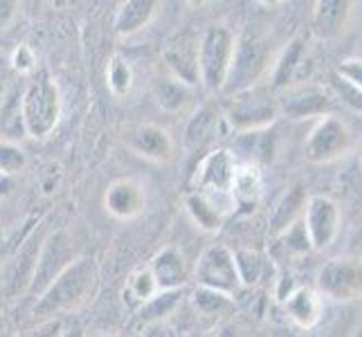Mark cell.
<instances>
[{
	"instance_id": "6da1fadb",
	"label": "cell",
	"mask_w": 362,
	"mask_h": 337,
	"mask_svg": "<svg viewBox=\"0 0 362 337\" xmlns=\"http://www.w3.org/2000/svg\"><path fill=\"white\" fill-rule=\"evenodd\" d=\"M21 124L32 140H45L61 119V93L57 81L43 70L21 95Z\"/></svg>"
},
{
	"instance_id": "7a4b0ae2",
	"label": "cell",
	"mask_w": 362,
	"mask_h": 337,
	"mask_svg": "<svg viewBox=\"0 0 362 337\" xmlns=\"http://www.w3.org/2000/svg\"><path fill=\"white\" fill-rule=\"evenodd\" d=\"M221 112L228 126L239 135L264 133L279 117L277 97L270 85H252L247 90L232 93Z\"/></svg>"
},
{
	"instance_id": "3957f363",
	"label": "cell",
	"mask_w": 362,
	"mask_h": 337,
	"mask_svg": "<svg viewBox=\"0 0 362 337\" xmlns=\"http://www.w3.org/2000/svg\"><path fill=\"white\" fill-rule=\"evenodd\" d=\"M236 34L226 25H211L198 41V83L207 93L226 90L232 61H234Z\"/></svg>"
},
{
	"instance_id": "277c9868",
	"label": "cell",
	"mask_w": 362,
	"mask_h": 337,
	"mask_svg": "<svg viewBox=\"0 0 362 337\" xmlns=\"http://www.w3.org/2000/svg\"><path fill=\"white\" fill-rule=\"evenodd\" d=\"M97 281V268L93 264V259L79 256L59 274V277L47 285L43 295L39 297L34 313L39 315H52L57 310L70 308L74 304H79L93 290V285Z\"/></svg>"
},
{
	"instance_id": "5b68a950",
	"label": "cell",
	"mask_w": 362,
	"mask_h": 337,
	"mask_svg": "<svg viewBox=\"0 0 362 337\" xmlns=\"http://www.w3.org/2000/svg\"><path fill=\"white\" fill-rule=\"evenodd\" d=\"M272 47L268 36L259 30H245L241 36H236L234 61L230 70L228 85H234V93H241L257 85V81L272 68ZM226 85V88H228Z\"/></svg>"
},
{
	"instance_id": "8992f818",
	"label": "cell",
	"mask_w": 362,
	"mask_h": 337,
	"mask_svg": "<svg viewBox=\"0 0 362 337\" xmlns=\"http://www.w3.org/2000/svg\"><path fill=\"white\" fill-rule=\"evenodd\" d=\"M354 133L349 124L338 115H327L317 119L313 131L308 133L304 142V155L310 165H331L351 153Z\"/></svg>"
},
{
	"instance_id": "52a82bcc",
	"label": "cell",
	"mask_w": 362,
	"mask_h": 337,
	"mask_svg": "<svg viewBox=\"0 0 362 337\" xmlns=\"http://www.w3.org/2000/svg\"><path fill=\"white\" fill-rule=\"evenodd\" d=\"M194 281L196 285H203V288L234 297V292L241 288L239 274H236L234 266V249L223 243L205 247L203 254L196 261Z\"/></svg>"
},
{
	"instance_id": "ba28073f",
	"label": "cell",
	"mask_w": 362,
	"mask_h": 337,
	"mask_svg": "<svg viewBox=\"0 0 362 337\" xmlns=\"http://www.w3.org/2000/svg\"><path fill=\"white\" fill-rule=\"evenodd\" d=\"M277 97V110L279 117L286 119H310V117H327L331 115V97L324 90V85L315 81H295L291 85H286L279 93H274Z\"/></svg>"
},
{
	"instance_id": "9c48e42d",
	"label": "cell",
	"mask_w": 362,
	"mask_h": 337,
	"mask_svg": "<svg viewBox=\"0 0 362 337\" xmlns=\"http://www.w3.org/2000/svg\"><path fill=\"white\" fill-rule=\"evenodd\" d=\"M317 292L333 302H356L362 297V259L344 256L327 261L317 272Z\"/></svg>"
},
{
	"instance_id": "30bf717a",
	"label": "cell",
	"mask_w": 362,
	"mask_h": 337,
	"mask_svg": "<svg viewBox=\"0 0 362 337\" xmlns=\"http://www.w3.org/2000/svg\"><path fill=\"white\" fill-rule=\"evenodd\" d=\"M302 223H304L310 249L322 252V249L331 247L335 239H338L342 211L338 203L329 196H310L304 209Z\"/></svg>"
},
{
	"instance_id": "8fae6325",
	"label": "cell",
	"mask_w": 362,
	"mask_h": 337,
	"mask_svg": "<svg viewBox=\"0 0 362 337\" xmlns=\"http://www.w3.org/2000/svg\"><path fill=\"white\" fill-rule=\"evenodd\" d=\"M72 261H74V252H72V241H70L68 232L59 230L54 234H49L43 249H41V254L36 256L34 274L30 279L32 295L41 297L47 285L52 283L59 274L72 264Z\"/></svg>"
},
{
	"instance_id": "7c38bea8",
	"label": "cell",
	"mask_w": 362,
	"mask_h": 337,
	"mask_svg": "<svg viewBox=\"0 0 362 337\" xmlns=\"http://www.w3.org/2000/svg\"><path fill=\"white\" fill-rule=\"evenodd\" d=\"M236 169H239V162H236V155L230 148H214V151H209L201 160V165L196 169V191L232 198L230 191L234 184Z\"/></svg>"
},
{
	"instance_id": "4fadbf2b",
	"label": "cell",
	"mask_w": 362,
	"mask_h": 337,
	"mask_svg": "<svg viewBox=\"0 0 362 337\" xmlns=\"http://www.w3.org/2000/svg\"><path fill=\"white\" fill-rule=\"evenodd\" d=\"M198 41L201 36L178 32L162 47V64H165L169 77L182 81L189 88L198 83Z\"/></svg>"
},
{
	"instance_id": "5bb4252c",
	"label": "cell",
	"mask_w": 362,
	"mask_h": 337,
	"mask_svg": "<svg viewBox=\"0 0 362 337\" xmlns=\"http://www.w3.org/2000/svg\"><path fill=\"white\" fill-rule=\"evenodd\" d=\"M124 144L129 151L151 162H169L176 155V142L167 129L158 124H140V126L124 133Z\"/></svg>"
},
{
	"instance_id": "9a60e30c",
	"label": "cell",
	"mask_w": 362,
	"mask_h": 337,
	"mask_svg": "<svg viewBox=\"0 0 362 337\" xmlns=\"http://www.w3.org/2000/svg\"><path fill=\"white\" fill-rule=\"evenodd\" d=\"M104 207L117 220H133L146 209V189L135 178H119L108 184Z\"/></svg>"
},
{
	"instance_id": "2e32d148",
	"label": "cell",
	"mask_w": 362,
	"mask_h": 337,
	"mask_svg": "<svg viewBox=\"0 0 362 337\" xmlns=\"http://www.w3.org/2000/svg\"><path fill=\"white\" fill-rule=\"evenodd\" d=\"M218 198H226V196H211V194H203L196 189L185 196L187 216H189L196 227L205 234L221 232V227L226 225V218L230 214V209L223 207Z\"/></svg>"
},
{
	"instance_id": "e0dca14e",
	"label": "cell",
	"mask_w": 362,
	"mask_h": 337,
	"mask_svg": "<svg viewBox=\"0 0 362 337\" xmlns=\"http://www.w3.org/2000/svg\"><path fill=\"white\" fill-rule=\"evenodd\" d=\"M349 18H351V3L346 0H317L310 14V30L322 41H329L340 36Z\"/></svg>"
},
{
	"instance_id": "ac0fdd59",
	"label": "cell",
	"mask_w": 362,
	"mask_h": 337,
	"mask_svg": "<svg viewBox=\"0 0 362 337\" xmlns=\"http://www.w3.org/2000/svg\"><path fill=\"white\" fill-rule=\"evenodd\" d=\"M151 268L153 277L158 281V288L162 290H180L182 285L189 279V272H187L185 256L178 247H165L151 259Z\"/></svg>"
},
{
	"instance_id": "d6986e66",
	"label": "cell",
	"mask_w": 362,
	"mask_h": 337,
	"mask_svg": "<svg viewBox=\"0 0 362 337\" xmlns=\"http://www.w3.org/2000/svg\"><path fill=\"white\" fill-rule=\"evenodd\" d=\"M306 203H308V196H306L304 184H293L291 189H286L270 209L268 220H270L272 234L279 236L281 232L293 227L297 220H302Z\"/></svg>"
},
{
	"instance_id": "ffe728a7",
	"label": "cell",
	"mask_w": 362,
	"mask_h": 337,
	"mask_svg": "<svg viewBox=\"0 0 362 337\" xmlns=\"http://www.w3.org/2000/svg\"><path fill=\"white\" fill-rule=\"evenodd\" d=\"M284 306L295 326L304 331L315 329L322 319V295L313 288H306V285H299V288L286 299Z\"/></svg>"
},
{
	"instance_id": "44dd1931",
	"label": "cell",
	"mask_w": 362,
	"mask_h": 337,
	"mask_svg": "<svg viewBox=\"0 0 362 337\" xmlns=\"http://www.w3.org/2000/svg\"><path fill=\"white\" fill-rule=\"evenodd\" d=\"M230 196H232L234 207L255 209L259 205L261 196H264V173H261V167L257 165V162H245V165H239Z\"/></svg>"
},
{
	"instance_id": "7402d4cb",
	"label": "cell",
	"mask_w": 362,
	"mask_h": 337,
	"mask_svg": "<svg viewBox=\"0 0 362 337\" xmlns=\"http://www.w3.org/2000/svg\"><path fill=\"white\" fill-rule=\"evenodd\" d=\"M304 57H306V45L302 39H293L291 43H286L281 54L274 59V64L270 68V88L274 93H279L286 85L299 81V66H302Z\"/></svg>"
},
{
	"instance_id": "603a6c76",
	"label": "cell",
	"mask_w": 362,
	"mask_h": 337,
	"mask_svg": "<svg viewBox=\"0 0 362 337\" xmlns=\"http://www.w3.org/2000/svg\"><path fill=\"white\" fill-rule=\"evenodd\" d=\"M156 7L158 3H153V0H127V3H122L113 20L115 34L133 36L140 30H144L146 25L151 23Z\"/></svg>"
},
{
	"instance_id": "cb8c5ba5",
	"label": "cell",
	"mask_w": 362,
	"mask_h": 337,
	"mask_svg": "<svg viewBox=\"0 0 362 337\" xmlns=\"http://www.w3.org/2000/svg\"><path fill=\"white\" fill-rule=\"evenodd\" d=\"M158 292L160 288H158L153 272L148 266H144L129 274V279L124 283V290H122V299H124V304L131 308H142L151 302Z\"/></svg>"
},
{
	"instance_id": "d4e9b609",
	"label": "cell",
	"mask_w": 362,
	"mask_h": 337,
	"mask_svg": "<svg viewBox=\"0 0 362 337\" xmlns=\"http://www.w3.org/2000/svg\"><path fill=\"white\" fill-rule=\"evenodd\" d=\"M156 102L162 110L167 112H180L187 104L192 102V88L185 85L182 81L165 77L156 83Z\"/></svg>"
},
{
	"instance_id": "484cf974",
	"label": "cell",
	"mask_w": 362,
	"mask_h": 337,
	"mask_svg": "<svg viewBox=\"0 0 362 337\" xmlns=\"http://www.w3.org/2000/svg\"><path fill=\"white\" fill-rule=\"evenodd\" d=\"M234 266L243 288H252L261 281L266 272V256L257 249H234Z\"/></svg>"
},
{
	"instance_id": "4316f807",
	"label": "cell",
	"mask_w": 362,
	"mask_h": 337,
	"mask_svg": "<svg viewBox=\"0 0 362 337\" xmlns=\"http://www.w3.org/2000/svg\"><path fill=\"white\" fill-rule=\"evenodd\" d=\"M192 304H194V308L198 310V313L205 315V317L234 313V297L203 288V285H196V290L192 295Z\"/></svg>"
},
{
	"instance_id": "83f0119b",
	"label": "cell",
	"mask_w": 362,
	"mask_h": 337,
	"mask_svg": "<svg viewBox=\"0 0 362 337\" xmlns=\"http://www.w3.org/2000/svg\"><path fill=\"white\" fill-rule=\"evenodd\" d=\"M226 119H223V112L214 106H205L198 110V115L192 117L189 122V126H187V144H192V146H198V144H203L205 140H209L211 133L216 131L218 124H223Z\"/></svg>"
},
{
	"instance_id": "f1b7e54d",
	"label": "cell",
	"mask_w": 362,
	"mask_h": 337,
	"mask_svg": "<svg viewBox=\"0 0 362 337\" xmlns=\"http://www.w3.org/2000/svg\"><path fill=\"white\" fill-rule=\"evenodd\" d=\"M133 81H135V74L133 68L127 59L122 54H113L106 66V85L113 97L122 99L127 97L133 90Z\"/></svg>"
},
{
	"instance_id": "f546056e",
	"label": "cell",
	"mask_w": 362,
	"mask_h": 337,
	"mask_svg": "<svg viewBox=\"0 0 362 337\" xmlns=\"http://www.w3.org/2000/svg\"><path fill=\"white\" fill-rule=\"evenodd\" d=\"M178 302H180V290H162L146 306L140 308V313L148 321H158L162 317H167L178 306Z\"/></svg>"
},
{
	"instance_id": "4dcf8cb0",
	"label": "cell",
	"mask_w": 362,
	"mask_h": 337,
	"mask_svg": "<svg viewBox=\"0 0 362 337\" xmlns=\"http://www.w3.org/2000/svg\"><path fill=\"white\" fill-rule=\"evenodd\" d=\"M28 167V155L25 151L7 140H0V176H16Z\"/></svg>"
},
{
	"instance_id": "1f68e13d",
	"label": "cell",
	"mask_w": 362,
	"mask_h": 337,
	"mask_svg": "<svg viewBox=\"0 0 362 337\" xmlns=\"http://www.w3.org/2000/svg\"><path fill=\"white\" fill-rule=\"evenodd\" d=\"M331 90L346 108H351L354 112H360L362 115V90H358L356 85H351L349 81L340 79L335 72H333V79H331Z\"/></svg>"
},
{
	"instance_id": "d6a6232c",
	"label": "cell",
	"mask_w": 362,
	"mask_h": 337,
	"mask_svg": "<svg viewBox=\"0 0 362 337\" xmlns=\"http://www.w3.org/2000/svg\"><path fill=\"white\" fill-rule=\"evenodd\" d=\"M279 239L284 241L286 249L293 252V254H306V252H310V243H308V236H306V230H304L302 220H297L293 227L281 232Z\"/></svg>"
},
{
	"instance_id": "836d02e7",
	"label": "cell",
	"mask_w": 362,
	"mask_h": 337,
	"mask_svg": "<svg viewBox=\"0 0 362 337\" xmlns=\"http://www.w3.org/2000/svg\"><path fill=\"white\" fill-rule=\"evenodd\" d=\"M11 66H14V70L21 72V74L34 72V68H36V54H34V49L28 43H21L14 49V54H11Z\"/></svg>"
},
{
	"instance_id": "e575fe53",
	"label": "cell",
	"mask_w": 362,
	"mask_h": 337,
	"mask_svg": "<svg viewBox=\"0 0 362 337\" xmlns=\"http://www.w3.org/2000/svg\"><path fill=\"white\" fill-rule=\"evenodd\" d=\"M335 74L340 79L349 81L351 85H356L358 90H362V59H346L335 68Z\"/></svg>"
},
{
	"instance_id": "d590c367",
	"label": "cell",
	"mask_w": 362,
	"mask_h": 337,
	"mask_svg": "<svg viewBox=\"0 0 362 337\" xmlns=\"http://www.w3.org/2000/svg\"><path fill=\"white\" fill-rule=\"evenodd\" d=\"M16 9H18V3H7V0H0V30H5L7 25L14 20Z\"/></svg>"
},
{
	"instance_id": "8d00e7d4",
	"label": "cell",
	"mask_w": 362,
	"mask_h": 337,
	"mask_svg": "<svg viewBox=\"0 0 362 337\" xmlns=\"http://www.w3.org/2000/svg\"><path fill=\"white\" fill-rule=\"evenodd\" d=\"M270 337H297L291 329H277V331H272Z\"/></svg>"
},
{
	"instance_id": "74e56055",
	"label": "cell",
	"mask_w": 362,
	"mask_h": 337,
	"mask_svg": "<svg viewBox=\"0 0 362 337\" xmlns=\"http://www.w3.org/2000/svg\"><path fill=\"white\" fill-rule=\"evenodd\" d=\"M187 337H214V335H209V333H189Z\"/></svg>"
},
{
	"instance_id": "f35d334b",
	"label": "cell",
	"mask_w": 362,
	"mask_h": 337,
	"mask_svg": "<svg viewBox=\"0 0 362 337\" xmlns=\"http://www.w3.org/2000/svg\"><path fill=\"white\" fill-rule=\"evenodd\" d=\"M135 337H144V335H135Z\"/></svg>"
}]
</instances>
